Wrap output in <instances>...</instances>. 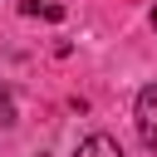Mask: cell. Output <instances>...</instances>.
Wrapping results in <instances>:
<instances>
[{
	"label": "cell",
	"instance_id": "1",
	"mask_svg": "<svg viewBox=\"0 0 157 157\" xmlns=\"http://www.w3.org/2000/svg\"><path fill=\"white\" fill-rule=\"evenodd\" d=\"M137 137L157 152V83H147L137 93Z\"/></svg>",
	"mask_w": 157,
	"mask_h": 157
},
{
	"label": "cell",
	"instance_id": "2",
	"mask_svg": "<svg viewBox=\"0 0 157 157\" xmlns=\"http://www.w3.org/2000/svg\"><path fill=\"white\" fill-rule=\"evenodd\" d=\"M78 157H123V147H118L108 132H93V137L78 147Z\"/></svg>",
	"mask_w": 157,
	"mask_h": 157
},
{
	"label": "cell",
	"instance_id": "3",
	"mask_svg": "<svg viewBox=\"0 0 157 157\" xmlns=\"http://www.w3.org/2000/svg\"><path fill=\"white\" fill-rule=\"evenodd\" d=\"M20 10H25V15H44V20H64V10H59V5H39V0H25Z\"/></svg>",
	"mask_w": 157,
	"mask_h": 157
},
{
	"label": "cell",
	"instance_id": "4",
	"mask_svg": "<svg viewBox=\"0 0 157 157\" xmlns=\"http://www.w3.org/2000/svg\"><path fill=\"white\" fill-rule=\"evenodd\" d=\"M0 123H15V108H10V93H5V83H0Z\"/></svg>",
	"mask_w": 157,
	"mask_h": 157
},
{
	"label": "cell",
	"instance_id": "5",
	"mask_svg": "<svg viewBox=\"0 0 157 157\" xmlns=\"http://www.w3.org/2000/svg\"><path fill=\"white\" fill-rule=\"evenodd\" d=\"M152 29H157V5H152Z\"/></svg>",
	"mask_w": 157,
	"mask_h": 157
},
{
	"label": "cell",
	"instance_id": "6",
	"mask_svg": "<svg viewBox=\"0 0 157 157\" xmlns=\"http://www.w3.org/2000/svg\"><path fill=\"white\" fill-rule=\"evenodd\" d=\"M39 157H44V152H39Z\"/></svg>",
	"mask_w": 157,
	"mask_h": 157
}]
</instances>
